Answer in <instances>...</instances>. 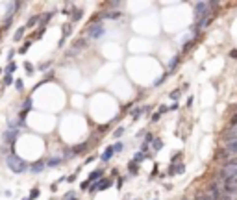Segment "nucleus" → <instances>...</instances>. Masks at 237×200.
Segmentation results:
<instances>
[{"mask_svg":"<svg viewBox=\"0 0 237 200\" xmlns=\"http://www.w3.org/2000/svg\"><path fill=\"white\" fill-rule=\"evenodd\" d=\"M6 165L7 169H9L11 172H15V174H21V172H24V171H28V163L24 161V159H21L15 152H9L7 154V158H6Z\"/></svg>","mask_w":237,"mask_h":200,"instance_id":"obj_1","label":"nucleus"},{"mask_svg":"<svg viewBox=\"0 0 237 200\" xmlns=\"http://www.w3.org/2000/svg\"><path fill=\"white\" fill-rule=\"evenodd\" d=\"M104 33H106V28H104L102 22H96V24L89 26V30H87V37L89 39H100Z\"/></svg>","mask_w":237,"mask_h":200,"instance_id":"obj_2","label":"nucleus"},{"mask_svg":"<svg viewBox=\"0 0 237 200\" xmlns=\"http://www.w3.org/2000/svg\"><path fill=\"white\" fill-rule=\"evenodd\" d=\"M19 135H21V132H19V130H11V128H7V130L2 133V141L6 144H15V141H17Z\"/></svg>","mask_w":237,"mask_h":200,"instance_id":"obj_3","label":"nucleus"},{"mask_svg":"<svg viewBox=\"0 0 237 200\" xmlns=\"http://www.w3.org/2000/svg\"><path fill=\"white\" fill-rule=\"evenodd\" d=\"M111 183H113V180H100V182H96V183H93V185L89 187V193H96V191H104V189H108V187H111Z\"/></svg>","mask_w":237,"mask_h":200,"instance_id":"obj_4","label":"nucleus"},{"mask_svg":"<svg viewBox=\"0 0 237 200\" xmlns=\"http://www.w3.org/2000/svg\"><path fill=\"white\" fill-rule=\"evenodd\" d=\"M102 174H104V171L102 169H96V171H93L89 174V178H87V182L93 185V183H96V182H100V178H102Z\"/></svg>","mask_w":237,"mask_h":200,"instance_id":"obj_5","label":"nucleus"},{"mask_svg":"<svg viewBox=\"0 0 237 200\" xmlns=\"http://www.w3.org/2000/svg\"><path fill=\"white\" fill-rule=\"evenodd\" d=\"M113 154H115V150H113V146H106V150L102 152V161H109V159L113 158Z\"/></svg>","mask_w":237,"mask_h":200,"instance_id":"obj_6","label":"nucleus"},{"mask_svg":"<svg viewBox=\"0 0 237 200\" xmlns=\"http://www.w3.org/2000/svg\"><path fill=\"white\" fill-rule=\"evenodd\" d=\"M45 167H46L45 161H39V163H35V165H31L28 171L30 172H41V171H45Z\"/></svg>","mask_w":237,"mask_h":200,"instance_id":"obj_7","label":"nucleus"},{"mask_svg":"<svg viewBox=\"0 0 237 200\" xmlns=\"http://www.w3.org/2000/svg\"><path fill=\"white\" fill-rule=\"evenodd\" d=\"M121 15H122L121 11H106V13H102V19H113V21H115Z\"/></svg>","mask_w":237,"mask_h":200,"instance_id":"obj_8","label":"nucleus"},{"mask_svg":"<svg viewBox=\"0 0 237 200\" xmlns=\"http://www.w3.org/2000/svg\"><path fill=\"white\" fill-rule=\"evenodd\" d=\"M63 163V158H50L48 161H46V167H58Z\"/></svg>","mask_w":237,"mask_h":200,"instance_id":"obj_9","label":"nucleus"},{"mask_svg":"<svg viewBox=\"0 0 237 200\" xmlns=\"http://www.w3.org/2000/svg\"><path fill=\"white\" fill-rule=\"evenodd\" d=\"M85 45H87V43H85V39H78V41L72 45V50H74V52H78V50H80V48H84Z\"/></svg>","mask_w":237,"mask_h":200,"instance_id":"obj_10","label":"nucleus"},{"mask_svg":"<svg viewBox=\"0 0 237 200\" xmlns=\"http://www.w3.org/2000/svg\"><path fill=\"white\" fill-rule=\"evenodd\" d=\"M143 111H145V108H135V109H132V113H130V117H132L133 120H137V119H139V115H141V113H143Z\"/></svg>","mask_w":237,"mask_h":200,"instance_id":"obj_11","label":"nucleus"},{"mask_svg":"<svg viewBox=\"0 0 237 200\" xmlns=\"http://www.w3.org/2000/svg\"><path fill=\"white\" fill-rule=\"evenodd\" d=\"M70 32H72V24L70 22H67V24H63V37H69Z\"/></svg>","mask_w":237,"mask_h":200,"instance_id":"obj_12","label":"nucleus"},{"mask_svg":"<svg viewBox=\"0 0 237 200\" xmlns=\"http://www.w3.org/2000/svg\"><path fill=\"white\" fill-rule=\"evenodd\" d=\"M31 108H33V104H31V98H26L24 102H22V111H28V109H31Z\"/></svg>","mask_w":237,"mask_h":200,"instance_id":"obj_13","label":"nucleus"},{"mask_svg":"<svg viewBox=\"0 0 237 200\" xmlns=\"http://www.w3.org/2000/svg\"><path fill=\"white\" fill-rule=\"evenodd\" d=\"M39 21V15H33L31 19H28V22H26V28H31V26H35Z\"/></svg>","mask_w":237,"mask_h":200,"instance_id":"obj_14","label":"nucleus"},{"mask_svg":"<svg viewBox=\"0 0 237 200\" xmlns=\"http://www.w3.org/2000/svg\"><path fill=\"white\" fill-rule=\"evenodd\" d=\"M82 15H84V11L82 9H76V11H72V22H78L82 19Z\"/></svg>","mask_w":237,"mask_h":200,"instance_id":"obj_15","label":"nucleus"},{"mask_svg":"<svg viewBox=\"0 0 237 200\" xmlns=\"http://www.w3.org/2000/svg\"><path fill=\"white\" fill-rule=\"evenodd\" d=\"M15 70H17V63H13V61H11V63H7V67H6V74H13Z\"/></svg>","mask_w":237,"mask_h":200,"instance_id":"obj_16","label":"nucleus"},{"mask_svg":"<svg viewBox=\"0 0 237 200\" xmlns=\"http://www.w3.org/2000/svg\"><path fill=\"white\" fill-rule=\"evenodd\" d=\"M137 165H139V163L132 161V163H130V165H128V171L132 172V174H137V171H139V167H137Z\"/></svg>","mask_w":237,"mask_h":200,"instance_id":"obj_17","label":"nucleus"},{"mask_svg":"<svg viewBox=\"0 0 237 200\" xmlns=\"http://www.w3.org/2000/svg\"><path fill=\"white\" fill-rule=\"evenodd\" d=\"M24 30H26V26H24V28H19L17 30V32H15V41H21V39H22V35H24Z\"/></svg>","mask_w":237,"mask_h":200,"instance_id":"obj_18","label":"nucleus"},{"mask_svg":"<svg viewBox=\"0 0 237 200\" xmlns=\"http://www.w3.org/2000/svg\"><path fill=\"white\" fill-rule=\"evenodd\" d=\"M111 146H113V150H115V154H118V152L124 150V144H122L121 141H118V143H115V144H111Z\"/></svg>","mask_w":237,"mask_h":200,"instance_id":"obj_19","label":"nucleus"},{"mask_svg":"<svg viewBox=\"0 0 237 200\" xmlns=\"http://www.w3.org/2000/svg\"><path fill=\"white\" fill-rule=\"evenodd\" d=\"M24 69H26V74H33V65L30 61H24Z\"/></svg>","mask_w":237,"mask_h":200,"instance_id":"obj_20","label":"nucleus"},{"mask_svg":"<svg viewBox=\"0 0 237 200\" xmlns=\"http://www.w3.org/2000/svg\"><path fill=\"white\" fill-rule=\"evenodd\" d=\"M85 146H87V144H85V143H82V144H78V146L76 148H72V152H70V154H78V152H82V150H84V148Z\"/></svg>","mask_w":237,"mask_h":200,"instance_id":"obj_21","label":"nucleus"},{"mask_svg":"<svg viewBox=\"0 0 237 200\" xmlns=\"http://www.w3.org/2000/svg\"><path fill=\"white\" fill-rule=\"evenodd\" d=\"M11 84H13V78H11V74H6V76H4V85L7 87V85H11Z\"/></svg>","mask_w":237,"mask_h":200,"instance_id":"obj_22","label":"nucleus"},{"mask_svg":"<svg viewBox=\"0 0 237 200\" xmlns=\"http://www.w3.org/2000/svg\"><path fill=\"white\" fill-rule=\"evenodd\" d=\"M143 158H145V154H143V152H137V154L133 156V159H132V161H135V163H141V159H143Z\"/></svg>","mask_w":237,"mask_h":200,"instance_id":"obj_23","label":"nucleus"},{"mask_svg":"<svg viewBox=\"0 0 237 200\" xmlns=\"http://www.w3.org/2000/svg\"><path fill=\"white\" fill-rule=\"evenodd\" d=\"M161 146H163V143H161V141L159 139H157V141H154V152H157V150H161Z\"/></svg>","mask_w":237,"mask_h":200,"instance_id":"obj_24","label":"nucleus"},{"mask_svg":"<svg viewBox=\"0 0 237 200\" xmlns=\"http://www.w3.org/2000/svg\"><path fill=\"white\" fill-rule=\"evenodd\" d=\"M22 85H24V84H22L21 78H19V80H15V89H17V91H22V89H24Z\"/></svg>","mask_w":237,"mask_h":200,"instance_id":"obj_25","label":"nucleus"},{"mask_svg":"<svg viewBox=\"0 0 237 200\" xmlns=\"http://www.w3.org/2000/svg\"><path fill=\"white\" fill-rule=\"evenodd\" d=\"M39 197V189H33V191H31V193H30V200H35V198H37Z\"/></svg>","mask_w":237,"mask_h":200,"instance_id":"obj_26","label":"nucleus"},{"mask_svg":"<svg viewBox=\"0 0 237 200\" xmlns=\"http://www.w3.org/2000/svg\"><path fill=\"white\" fill-rule=\"evenodd\" d=\"M122 133H124V128H117V130L113 132V137H121Z\"/></svg>","mask_w":237,"mask_h":200,"instance_id":"obj_27","label":"nucleus"},{"mask_svg":"<svg viewBox=\"0 0 237 200\" xmlns=\"http://www.w3.org/2000/svg\"><path fill=\"white\" fill-rule=\"evenodd\" d=\"M30 45H31V41H28V43H24V46H22V48H21V50H19V52H21V54H24V52H26V50H28V48H30Z\"/></svg>","mask_w":237,"mask_h":200,"instance_id":"obj_28","label":"nucleus"},{"mask_svg":"<svg viewBox=\"0 0 237 200\" xmlns=\"http://www.w3.org/2000/svg\"><path fill=\"white\" fill-rule=\"evenodd\" d=\"M48 67H50V61H48V63H41V65H39V69H41V70H46Z\"/></svg>","mask_w":237,"mask_h":200,"instance_id":"obj_29","label":"nucleus"},{"mask_svg":"<svg viewBox=\"0 0 237 200\" xmlns=\"http://www.w3.org/2000/svg\"><path fill=\"white\" fill-rule=\"evenodd\" d=\"M13 56H15V50H9V52H7V60H9V63H11V60H13Z\"/></svg>","mask_w":237,"mask_h":200,"instance_id":"obj_30","label":"nucleus"},{"mask_svg":"<svg viewBox=\"0 0 237 200\" xmlns=\"http://www.w3.org/2000/svg\"><path fill=\"white\" fill-rule=\"evenodd\" d=\"M178 96H180V91H172L171 93V98H178Z\"/></svg>","mask_w":237,"mask_h":200,"instance_id":"obj_31","label":"nucleus"},{"mask_svg":"<svg viewBox=\"0 0 237 200\" xmlns=\"http://www.w3.org/2000/svg\"><path fill=\"white\" fill-rule=\"evenodd\" d=\"M87 187H91V183L87 182V180H85V182H84V183H82V189H87Z\"/></svg>","mask_w":237,"mask_h":200,"instance_id":"obj_32","label":"nucleus"},{"mask_svg":"<svg viewBox=\"0 0 237 200\" xmlns=\"http://www.w3.org/2000/svg\"><path fill=\"white\" fill-rule=\"evenodd\" d=\"M74 180H76V176H74V174L72 176H67V182H74Z\"/></svg>","mask_w":237,"mask_h":200,"instance_id":"obj_33","label":"nucleus"},{"mask_svg":"<svg viewBox=\"0 0 237 200\" xmlns=\"http://www.w3.org/2000/svg\"><path fill=\"white\" fill-rule=\"evenodd\" d=\"M22 200H30V198H28V197H26V198H22Z\"/></svg>","mask_w":237,"mask_h":200,"instance_id":"obj_34","label":"nucleus"},{"mask_svg":"<svg viewBox=\"0 0 237 200\" xmlns=\"http://www.w3.org/2000/svg\"><path fill=\"white\" fill-rule=\"evenodd\" d=\"M72 200H78V198H72Z\"/></svg>","mask_w":237,"mask_h":200,"instance_id":"obj_35","label":"nucleus"},{"mask_svg":"<svg viewBox=\"0 0 237 200\" xmlns=\"http://www.w3.org/2000/svg\"><path fill=\"white\" fill-rule=\"evenodd\" d=\"M0 72H2V69H0Z\"/></svg>","mask_w":237,"mask_h":200,"instance_id":"obj_36","label":"nucleus"}]
</instances>
